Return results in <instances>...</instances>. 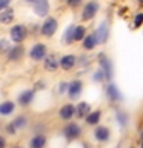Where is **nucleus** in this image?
<instances>
[{
	"label": "nucleus",
	"instance_id": "obj_6",
	"mask_svg": "<svg viewBox=\"0 0 143 148\" xmlns=\"http://www.w3.org/2000/svg\"><path fill=\"white\" fill-rule=\"evenodd\" d=\"M97 11H99V3H97V2L86 3L85 9H83V14H82V18H83V20H91V18L97 14Z\"/></svg>",
	"mask_w": 143,
	"mask_h": 148
},
{
	"label": "nucleus",
	"instance_id": "obj_4",
	"mask_svg": "<svg viewBox=\"0 0 143 148\" xmlns=\"http://www.w3.org/2000/svg\"><path fill=\"white\" fill-rule=\"evenodd\" d=\"M29 57L32 60H43L46 57V45L43 43H35L29 51Z\"/></svg>",
	"mask_w": 143,
	"mask_h": 148
},
{
	"label": "nucleus",
	"instance_id": "obj_18",
	"mask_svg": "<svg viewBox=\"0 0 143 148\" xmlns=\"http://www.w3.org/2000/svg\"><path fill=\"white\" fill-rule=\"evenodd\" d=\"M91 113V106L89 103H86V102H80V103L77 105L76 108V114L78 116V117H86L88 114Z\"/></svg>",
	"mask_w": 143,
	"mask_h": 148
},
{
	"label": "nucleus",
	"instance_id": "obj_29",
	"mask_svg": "<svg viewBox=\"0 0 143 148\" xmlns=\"http://www.w3.org/2000/svg\"><path fill=\"white\" fill-rule=\"evenodd\" d=\"M9 3H11V0H0V12H2L3 9H6L9 6Z\"/></svg>",
	"mask_w": 143,
	"mask_h": 148
},
{
	"label": "nucleus",
	"instance_id": "obj_23",
	"mask_svg": "<svg viewBox=\"0 0 143 148\" xmlns=\"http://www.w3.org/2000/svg\"><path fill=\"white\" fill-rule=\"evenodd\" d=\"M95 45H97V39H95L94 34L85 36V39H83V48L85 49H92Z\"/></svg>",
	"mask_w": 143,
	"mask_h": 148
},
{
	"label": "nucleus",
	"instance_id": "obj_38",
	"mask_svg": "<svg viewBox=\"0 0 143 148\" xmlns=\"http://www.w3.org/2000/svg\"><path fill=\"white\" fill-rule=\"evenodd\" d=\"M138 2H142V3H143V0H138Z\"/></svg>",
	"mask_w": 143,
	"mask_h": 148
},
{
	"label": "nucleus",
	"instance_id": "obj_26",
	"mask_svg": "<svg viewBox=\"0 0 143 148\" xmlns=\"http://www.w3.org/2000/svg\"><path fill=\"white\" fill-rule=\"evenodd\" d=\"M117 120H118V123H120V127H126V123H128V117H126V114L122 113V111H117Z\"/></svg>",
	"mask_w": 143,
	"mask_h": 148
},
{
	"label": "nucleus",
	"instance_id": "obj_11",
	"mask_svg": "<svg viewBox=\"0 0 143 148\" xmlns=\"http://www.w3.org/2000/svg\"><path fill=\"white\" fill-rule=\"evenodd\" d=\"M82 88H83V85H82L80 80L71 82L68 85V94H69V97H71V99H77V97L80 96V92H82Z\"/></svg>",
	"mask_w": 143,
	"mask_h": 148
},
{
	"label": "nucleus",
	"instance_id": "obj_2",
	"mask_svg": "<svg viewBox=\"0 0 143 148\" xmlns=\"http://www.w3.org/2000/svg\"><path fill=\"white\" fill-rule=\"evenodd\" d=\"M9 36H11L12 42L22 43V42L28 37V29H26V26H23V25H14L11 28V31H9Z\"/></svg>",
	"mask_w": 143,
	"mask_h": 148
},
{
	"label": "nucleus",
	"instance_id": "obj_14",
	"mask_svg": "<svg viewBox=\"0 0 143 148\" xmlns=\"http://www.w3.org/2000/svg\"><path fill=\"white\" fill-rule=\"evenodd\" d=\"M16 111V103L11 100H5L0 103V116H11Z\"/></svg>",
	"mask_w": 143,
	"mask_h": 148
},
{
	"label": "nucleus",
	"instance_id": "obj_20",
	"mask_svg": "<svg viewBox=\"0 0 143 148\" xmlns=\"http://www.w3.org/2000/svg\"><path fill=\"white\" fill-rule=\"evenodd\" d=\"M12 18H14V11L11 8H6L0 12V23H5V25H6V23L12 22Z\"/></svg>",
	"mask_w": 143,
	"mask_h": 148
},
{
	"label": "nucleus",
	"instance_id": "obj_34",
	"mask_svg": "<svg viewBox=\"0 0 143 148\" xmlns=\"http://www.w3.org/2000/svg\"><path fill=\"white\" fill-rule=\"evenodd\" d=\"M65 90H68V83H60V92H65Z\"/></svg>",
	"mask_w": 143,
	"mask_h": 148
},
{
	"label": "nucleus",
	"instance_id": "obj_12",
	"mask_svg": "<svg viewBox=\"0 0 143 148\" xmlns=\"http://www.w3.org/2000/svg\"><path fill=\"white\" fill-rule=\"evenodd\" d=\"M74 114H76V106L71 105V103L63 105L62 108H60V111H59L60 119H63V120H69V119H71Z\"/></svg>",
	"mask_w": 143,
	"mask_h": 148
},
{
	"label": "nucleus",
	"instance_id": "obj_33",
	"mask_svg": "<svg viewBox=\"0 0 143 148\" xmlns=\"http://www.w3.org/2000/svg\"><path fill=\"white\" fill-rule=\"evenodd\" d=\"M0 148H6V139L0 136Z\"/></svg>",
	"mask_w": 143,
	"mask_h": 148
},
{
	"label": "nucleus",
	"instance_id": "obj_15",
	"mask_svg": "<svg viewBox=\"0 0 143 148\" xmlns=\"http://www.w3.org/2000/svg\"><path fill=\"white\" fill-rule=\"evenodd\" d=\"M100 66H101V71L105 74V79H111L112 77V66H111V62L105 56L100 57Z\"/></svg>",
	"mask_w": 143,
	"mask_h": 148
},
{
	"label": "nucleus",
	"instance_id": "obj_3",
	"mask_svg": "<svg viewBox=\"0 0 143 148\" xmlns=\"http://www.w3.org/2000/svg\"><path fill=\"white\" fill-rule=\"evenodd\" d=\"M57 26H59L57 20H55L54 17H48V18L43 22V25H42L40 32H42L43 36H46V37H51V36H54L55 31H57Z\"/></svg>",
	"mask_w": 143,
	"mask_h": 148
},
{
	"label": "nucleus",
	"instance_id": "obj_30",
	"mask_svg": "<svg viewBox=\"0 0 143 148\" xmlns=\"http://www.w3.org/2000/svg\"><path fill=\"white\" fill-rule=\"evenodd\" d=\"M66 3L69 5V6L76 8V6H78V5L82 3V0H66Z\"/></svg>",
	"mask_w": 143,
	"mask_h": 148
},
{
	"label": "nucleus",
	"instance_id": "obj_39",
	"mask_svg": "<svg viewBox=\"0 0 143 148\" xmlns=\"http://www.w3.org/2000/svg\"><path fill=\"white\" fill-rule=\"evenodd\" d=\"M131 148H134V147H131Z\"/></svg>",
	"mask_w": 143,
	"mask_h": 148
},
{
	"label": "nucleus",
	"instance_id": "obj_35",
	"mask_svg": "<svg viewBox=\"0 0 143 148\" xmlns=\"http://www.w3.org/2000/svg\"><path fill=\"white\" fill-rule=\"evenodd\" d=\"M25 2H28V3H35L37 0H25Z\"/></svg>",
	"mask_w": 143,
	"mask_h": 148
},
{
	"label": "nucleus",
	"instance_id": "obj_22",
	"mask_svg": "<svg viewBox=\"0 0 143 148\" xmlns=\"http://www.w3.org/2000/svg\"><path fill=\"white\" fill-rule=\"evenodd\" d=\"M100 117H101V111L97 110V111H92L86 116V123L88 125H97L100 122Z\"/></svg>",
	"mask_w": 143,
	"mask_h": 148
},
{
	"label": "nucleus",
	"instance_id": "obj_24",
	"mask_svg": "<svg viewBox=\"0 0 143 148\" xmlns=\"http://www.w3.org/2000/svg\"><path fill=\"white\" fill-rule=\"evenodd\" d=\"M74 28H76L74 25L66 28V31L63 34V43H72L74 42Z\"/></svg>",
	"mask_w": 143,
	"mask_h": 148
},
{
	"label": "nucleus",
	"instance_id": "obj_32",
	"mask_svg": "<svg viewBox=\"0 0 143 148\" xmlns=\"http://www.w3.org/2000/svg\"><path fill=\"white\" fill-rule=\"evenodd\" d=\"M6 131H8V134H16V133H17V130L14 128V127H12L11 123H9L8 127H6Z\"/></svg>",
	"mask_w": 143,
	"mask_h": 148
},
{
	"label": "nucleus",
	"instance_id": "obj_36",
	"mask_svg": "<svg viewBox=\"0 0 143 148\" xmlns=\"http://www.w3.org/2000/svg\"><path fill=\"white\" fill-rule=\"evenodd\" d=\"M11 148H23L22 145H14V147H11Z\"/></svg>",
	"mask_w": 143,
	"mask_h": 148
},
{
	"label": "nucleus",
	"instance_id": "obj_8",
	"mask_svg": "<svg viewBox=\"0 0 143 148\" xmlns=\"http://www.w3.org/2000/svg\"><path fill=\"white\" fill-rule=\"evenodd\" d=\"M111 137V131L108 127H97L95 131H94V139L97 142H108Z\"/></svg>",
	"mask_w": 143,
	"mask_h": 148
},
{
	"label": "nucleus",
	"instance_id": "obj_21",
	"mask_svg": "<svg viewBox=\"0 0 143 148\" xmlns=\"http://www.w3.org/2000/svg\"><path fill=\"white\" fill-rule=\"evenodd\" d=\"M28 123H29V122H28V117H26V116H18V117H16V119H14L12 122H11V125H12V127L16 128V130H23V128H26Z\"/></svg>",
	"mask_w": 143,
	"mask_h": 148
},
{
	"label": "nucleus",
	"instance_id": "obj_1",
	"mask_svg": "<svg viewBox=\"0 0 143 148\" xmlns=\"http://www.w3.org/2000/svg\"><path fill=\"white\" fill-rule=\"evenodd\" d=\"M63 137L66 139V140H76V139L80 137V134H82V128H80V125L78 123H66L63 127Z\"/></svg>",
	"mask_w": 143,
	"mask_h": 148
},
{
	"label": "nucleus",
	"instance_id": "obj_31",
	"mask_svg": "<svg viewBox=\"0 0 143 148\" xmlns=\"http://www.w3.org/2000/svg\"><path fill=\"white\" fill-rule=\"evenodd\" d=\"M103 79H105V74H103V71H101V69H100V71H97V73H95V76H94V80H103Z\"/></svg>",
	"mask_w": 143,
	"mask_h": 148
},
{
	"label": "nucleus",
	"instance_id": "obj_7",
	"mask_svg": "<svg viewBox=\"0 0 143 148\" xmlns=\"http://www.w3.org/2000/svg\"><path fill=\"white\" fill-rule=\"evenodd\" d=\"M34 12L39 17H45L49 12V2L48 0H37L34 3Z\"/></svg>",
	"mask_w": 143,
	"mask_h": 148
},
{
	"label": "nucleus",
	"instance_id": "obj_13",
	"mask_svg": "<svg viewBox=\"0 0 143 148\" xmlns=\"http://www.w3.org/2000/svg\"><path fill=\"white\" fill-rule=\"evenodd\" d=\"M32 99H34V91H32V90H25L23 92H20L17 102L22 106H26V105H29L31 102H32Z\"/></svg>",
	"mask_w": 143,
	"mask_h": 148
},
{
	"label": "nucleus",
	"instance_id": "obj_5",
	"mask_svg": "<svg viewBox=\"0 0 143 148\" xmlns=\"http://www.w3.org/2000/svg\"><path fill=\"white\" fill-rule=\"evenodd\" d=\"M46 142H48V139H46V134L45 133H35L34 136L29 139V148H45L46 147Z\"/></svg>",
	"mask_w": 143,
	"mask_h": 148
},
{
	"label": "nucleus",
	"instance_id": "obj_9",
	"mask_svg": "<svg viewBox=\"0 0 143 148\" xmlns=\"http://www.w3.org/2000/svg\"><path fill=\"white\" fill-rule=\"evenodd\" d=\"M94 36L97 39V43H105V42L108 40L109 31H108V25H106V22H103L99 28H97V31L94 32Z\"/></svg>",
	"mask_w": 143,
	"mask_h": 148
},
{
	"label": "nucleus",
	"instance_id": "obj_27",
	"mask_svg": "<svg viewBox=\"0 0 143 148\" xmlns=\"http://www.w3.org/2000/svg\"><path fill=\"white\" fill-rule=\"evenodd\" d=\"M9 49H11L9 42H8L6 39H2V40H0V53H8Z\"/></svg>",
	"mask_w": 143,
	"mask_h": 148
},
{
	"label": "nucleus",
	"instance_id": "obj_16",
	"mask_svg": "<svg viewBox=\"0 0 143 148\" xmlns=\"http://www.w3.org/2000/svg\"><path fill=\"white\" fill-rule=\"evenodd\" d=\"M106 94H108L109 100H112V102H120L122 100V94H120L118 88L115 85H112V83L108 85V88H106Z\"/></svg>",
	"mask_w": 143,
	"mask_h": 148
},
{
	"label": "nucleus",
	"instance_id": "obj_37",
	"mask_svg": "<svg viewBox=\"0 0 143 148\" xmlns=\"http://www.w3.org/2000/svg\"><path fill=\"white\" fill-rule=\"evenodd\" d=\"M142 148H143V136H142Z\"/></svg>",
	"mask_w": 143,
	"mask_h": 148
},
{
	"label": "nucleus",
	"instance_id": "obj_17",
	"mask_svg": "<svg viewBox=\"0 0 143 148\" xmlns=\"http://www.w3.org/2000/svg\"><path fill=\"white\" fill-rule=\"evenodd\" d=\"M43 60H45V69H48V71H55L59 68V60L54 56H46Z\"/></svg>",
	"mask_w": 143,
	"mask_h": 148
},
{
	"label": "nucleus",
	"instance_id": "obj_28",
	"mask_svg": "<svg viewBox=\"0 0 143 148\" xmlns=\"http://www.w3.org/2000/svg\"><path fill=\"white\" fill-rule=\"evenodd\" d=\"M142 23H143V14L138 12L136 16V18H134V26H140Z\"/></svg>",
	"mask_w": 143,
	"mask_h": 148
},
{
	"label": "nucleus",
	"instance_id": "obj_25",
	"mask_svg": "<svg viewBox=\"0 0 143 148\" xmlns=\"http://www.w3.org/2000/svg\"><path fill=\"white\" fill-rule=\"evenodd\" d=\"M85 39V28L76 26L74 28V40H83Z\"/></svg>",
	"mask_w": 143,
	"mask_h": 148
},
{
	"label": "nucleus",
	"instance_id": "obj_10",
	"mask_svg": "<svg viewBox=\"0 0 143 148\" xmlns=\"http://www.w3.org/2000/svg\"><path fill=\"white\" fill-rule=\"evenodd\" d=\"M76 63H77V59H76V56H72V54L63 56V57L59 60V66H62L65 71L74 68V66H76Z\"/></svg>",
	"mask_w": 143,
	"mask_h": 148
},
{
	"label": "nucleus",
	"instance_id": "obj_19",
	"mask_svg": "<svg viewBox=\"0 0 143 148\" xmlns=\"http://www.w3.org/2000/svg\"><path fill=\"white\" fill-rule=\"evenodd\" d=\"M23 56V46L22 45H17L14 46V48H11L8 51V59L9 60H18Z\"/></svg>",
	"mask_w": 143,
	"mask_h": 148
}]
</instances>
